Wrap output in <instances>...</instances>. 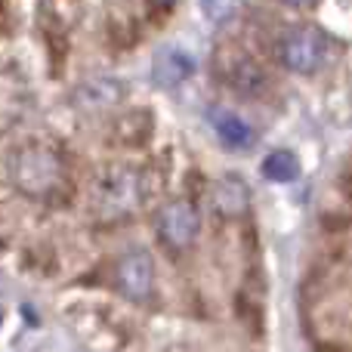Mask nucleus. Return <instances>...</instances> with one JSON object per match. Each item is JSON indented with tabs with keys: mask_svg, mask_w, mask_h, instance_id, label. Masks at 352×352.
Here are the masks:
<instances>
[{
	"mask_svg": "<svg viewBox=\"0 0 352 352\" xmlns=\"http://www.w3.org/2000/svg\"><path fill=\"white\" fill-rule=\"evenodd\" d=\"M12 179L28 198L37 201H53L65 192L68 186V164L62 158V152H56L53 146H28L16 155L12 164Z\"/></svg>",
	"mask_w": 352,
	"mask_h": 352,
	"instance_id": "obj_1",
	"label": "nucleus"
},
{
	"mask_svg": "<svg viewBox=\"0 0 352 352\" xmlns=\"http://www.w3.org/2000/svg\"><path fill=\"white\" fill-rule=\"evenodd\" d=\"M142 204V176L127 167H109L93 186V213L102 223H124Z\"/></svg>",
	"mask_w": 352,
	"mask_h": 352,
	"instance_id": "obj_2",
	"label": "nucleus"
},
{
	"mask_svg": "<svg viewBox=\"0 0 352 352\" xmlns=\"http://www.w3.org/2000/svg\"><path fill=\"white\" fill-rule=\"evenodd\" d=\"M331 41L316 28H294L285 31L275 43V59L297 74H316L328 62Z\"/></svg>",
	"mask_w": 352,
	"mask_h": 352,
	"instance_id": "obj_3",
	"label": "nucleus"
},
{
	"mask_svg": "<svg viewBox=\"0 0 352 352\" xmlns=\"http://www.w3.org/2000/svg\"><path fill=\"white\" fill-rule=\"evenodd\" d=\"M201 232V217H198V207L192 201L179 198V201H170L167 207H161L158 213V238L164 248L170 250H188L195 244Z\"/></svg>",
	"mask_w": 352,
	"mask_h": 352,
	"instance_id": "obj_4",
	"label": "nucleus"
},
{
	"mask_svg": "<svg viewBox=\"0 0 352 352\" xmlns=\"http://www.w3.org/2000/svg\"><path fill=\"white\" fill-rule=\"evenodd\" d=\"M115 287L133 303H146L155 291V266L146 250H130L115 266Z\"/></svg>",
	"mask_w": 352,
	"mask_h": 352,
	"instance_id": "obj_5",
	"label": "nucleus"
},
{
	"mask_svg": "<svg viewBox=\"0 0 352 352\" xmlns=\"http://www.w3.org/2000/svg\"><path fill=\"white\" fill-rule=\"evenodd\" d=\"M223 78L241 96H263L269 87V78L250 56L244 53H229L223 59Z\"/></svg>",
	"mask_w": 352,
	"mask_h": 352,
	"instance_id": "obj_6",
	"label": "nucleus"
},
{
	"mask_svg": "<svg viewBox=\"0 0 352 352\" xmlns=\"http://www.w3.org/2000/svg\"><path fill=\"white\" fill-rule=\"evenodd\" d=\"M124 96V87L111 78H93V80H84L74 93V102L80 109H109V105L121 102Z\"/></svg>",
	"mask_w": 352,
	"mask_h": 352,
	"instance_id": "obj_7",
	"label": "nucleus"
},
{
	"mask_svg": "<svg viewBox=\"0 0 352 352\" xmlns=\"http://www.w3.org/2000/svg\"><path fill=\"white\" fill-rule=\"evenodd\" d=\"M195 59L182 50H164L155 59V84L158 87H179L186 78H192Z\"/></svg>",
	"mask_w": 352,
	"mask_h": 352,
	"instance_id": "obj_8",
	"label": "nucleus"
},
{
	"mask_svg": "<svg viewBox=\"0 0 352 352\" xmlns=\"http://www.w3.org/2000/svg\"><path fill=\"white\" fill-rule=\"evenodd\" d=\"M210 124L217 130V136L226 142L229 148H250L254 146V130L250 124H244L238 115H229V111H213L210 115Z\"/></svg>",
	"mask_w": 352,
	"mask_h": 352,
	"instance_id": "obj_9",
	"label": "nucleus"
},
{
	"mask_svg": "<svg viewBox=\"0 0 352 352\" xmlns=\"http://www.w3.org/2000/svg\"><path fill=\"white\" fill-rule=\"evenodd\" d=\"M297 173H300V164L291 152H272L263 161V176L272 182H291L297 179Z\"/></svg>",
	"mask_w": 352,
	"mask_h": 352,
	"instance_id": "obj_10",
	"label": "nucleus"
},
{
	"mask_svg": "<svg viewBox=\"0 0 352 352\" xmlns=\"http://www.w3.org/2000/svg\"><path fill=\"white\" fill-rule=\"evenodd\" d=\"M217 204L223 207V210H229V213H241L244 204H248V192H244L241 179H226V182H219V188H217Z\"/></svg>",
	"mask_w": 352,
	"mask_h": 352,
	"instance_id": "obj_11",
	"label": "nucleus"
},
{
	"mask_svg": "<svg viewBox=\"0 0 352 352\" xmlns=\"http://www.w3.org/2000/svg\"><path fill=\"white\" fill-rule=\"evenodd\" d=\"M148 3H152L155 10H170V6L176 3V0H148Z\"/></svg>",
	"mask_w": 352,
	"mask_h": 352,
	"instance_id": "obj_12",
	"label": "nucleus"
},
{
	"mask_svg": "<svg viewBox=\"0 0 352 352\" xmlns=\"http://www.w3.org/2000/svg\"><path fill=\"white\" fill-rule=\"evenodd\" d=\"M285 3H291V6H309V3H316V0H285Z\"/></svg>",
	"mask_w": 352,
	"mask_h": 352,
	"instance_id": "obj_13",
	"label": "nucleus"
}]
</instances>
